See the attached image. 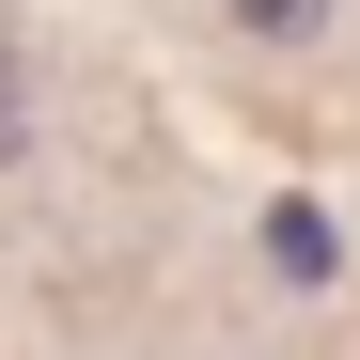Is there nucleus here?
Here are the masks:
<instances>
[{
  "label": "nucleus",
  "mask_w": 360,
  "mask_h": 360,
  "mask_svg": "<svg viewBox=\"0 0 360 360\" xmlns=\"http://www.w3.org/2000/svg\"><path fill=\"white\" fill-rule=\"evenodd\" d=\"M16 141H32V94H16V47H0V172H16Z\"/></svg>",
  "instance_id": "obj_2"
},
{
  "label": "nucleus",
  "mask_w": 360,
  "mask_h": 360,
  "mask_svg": "<svg viewBox=\"0 0 360 360\" xmlns=\"http://www.w3.org/2000/svg\"><path fill=\"white\" fill-rule=\"evenodd\" d=\"M235 32H266V47H297V32H329V0H219Z\"/></svg>",
  "instance_id": "obj_1"
}]
</instances>
